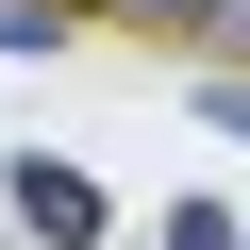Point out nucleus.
<instances>
[{"instance_id": "f257e3e1", "label": "nucleus", "mask_w": 250, "mask_h": 250, "mask_svg": "<svg viewBox=\"0 0 250 250\" xmlns=\"http://www.w3.org/2000/svg\"><path fill=\"white\" fill-rule=\"evenodd\" d=\"M0 184H17V233H34V250H100V184H83L67 150H17Z\"/></svg>"}, {"instance_id": "f03ea898", "label": "nucleus", "mask_w": 250, "mask_h": 250, "mask_svg": "<svg viewBox=\"0 0 250 250\" xmlns=\"http://www.w3.org/2000/svg\"><path fill=\"white\" fill-rule=\"evenodd\" d=\"M67 17L83 0H0V50H67Z\"/></svg>"}, {"instance_id": "7ed1b4c3", "label": "nucleus", "mask_w": 250, "mask_h": 250, "mask_svg": "<svg viewBox=\"0 0 250 250\" xmlns=\"http://www.w3.org/2000/svg\"><path fill=\"white\" fill-rule=\"evenodd\" d=\"M150 250H250V217H217V200H184V217H167Z\"/></svg>"}, {"instance_id": "20e7f679", "label": "nucleus", "mask_w": 250, "mask_h": 250, "mask_svg": "<svg viewBox=\"0 0 250 250\" xmlns=\"http://www.w3.org/2000/svg\"><path fill=\"white\" fill-rule=\"evenodd\" d=\"M200 117H217L233 150H250V67H233V83H200Z\"/></svg>"}, {"instance_id": "39448f33", "label": "nucleus", "mask_w": 250, "mask_h": 250, "mask_svg": "<svg viewBox=\"0 0 250 250\" xmlns=\"http://www.w3.org/2000/svg\"><path fill=\"white\" fill-rule=\"evenodd\" d=\"M117 17H184V34H217V0H117Z\"/></svg>"}, {"instance_id": "423d86ee", "label": "nucleus", "mask_w": 250, "mask_h": 250, "mask_svg": "<svg viewBox=\"0 0 250 250\" xmlns=\"http://www.w3.org/2000/svg\"><path fill=\"white\" fill-rule=\"evenodd\" d=\"M217 34H233V50H250V0H217Z\"/></svg>"}]
</instances>
